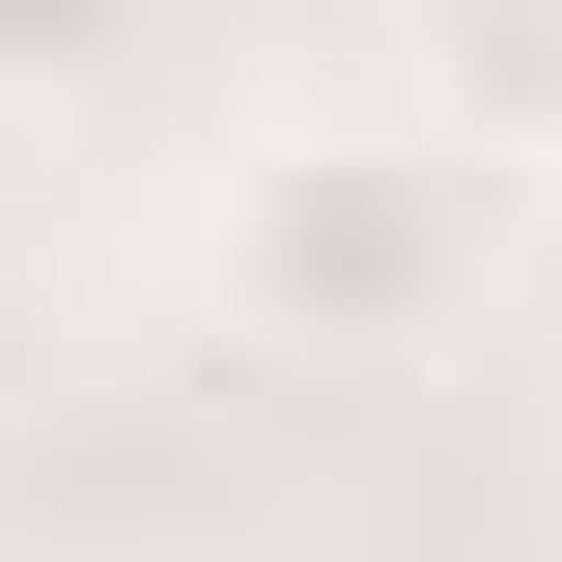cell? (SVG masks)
Listing matches in <instances>:
<instances>
[{
  "label": "cell",
  "mask_w": 562,
  "mask_h": 562,
  "mask_svg": "<svg viewBox=\"0 0 562 562\" xmlns=\"http://www.w3.org/2000/svg\"><path fill=\"white\" fill-rule=\"evenodd\" d=\"M169 0H0V113H57V85H113Z\"/></svg>",
  "instance_id": "3"
},
{
  "label": "cell",
  "mask_w": 562,
  "mask_h": 562,
  "mask_svg": "<svg viewBox=\"0 0 562 562\" xmlns=\"http://www.w3.org/2000/svg\"><path fill=\"white\" fill-rule=\"evenodd\" d=\"M479 140L422 113H281L254 169H225V338L254 366H422L450 310H479Z\"/></svg>",
  "instance_id": "1"
},
{
  "label": "cell",
  "mask_w": 562,
  "mask_h": 562,
  "mask_svg": "<svg viewBox=\"0 0 562 562\" xmlns=\"http://www.w3.org/2000/svg\"><path fill=\"white\" fill-rule=\"evenodd\" d=\"M422 140L535 169V140H562V0H422Z\"/></svg>",
  "instance_id": "2"
}]
</instances>
